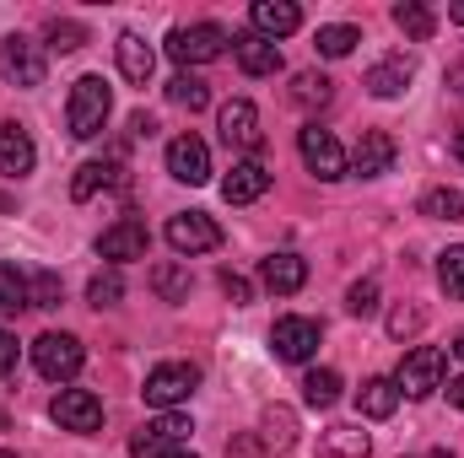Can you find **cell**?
Returning a JSON list of instances; mask_svg holds the SVG:
<instances>
[{
  "label": "cell",
  "mask_w": 464,
  "mask_h": 458,
  "mask_svg": "<svg viewBox=\"0 0 464 458\" xmlns=\"http://www.w3.org/2000/svg\"><path fill=\"white\" fill-rule=\"evenodd\" d=\"M109 114H114V92H109V81H103V76H82V81L71 87V103H65V124H71V135H76V140L103 135Z\"/></svg>",
  "instance_id": "1"
},
{
  "label": "cell",
  "mask_w": 464,
  "mask_h": 458,
  "mask_svg": "<svg viewBox=\"0 0 464 458\" xmlns=\"http://www.w3.org/2000/svg\"><path fill=\"white\" fill-rule=\"evenodd\" d=\"M443 372H449V356L438 345H416V350H405V361L394 372V388H400V399H427V394L443 388Z\"/></svg>",
  "instance_id": "2"
},
{
  "label": "cell",
  "mask_w": 464,
  "mask_h": 458,
  "mask_svg": "<svg viewBox=\"0 0 464 458\" xmlns=\"http://www.w3.org/2000/svg\"><path fill=\"white\" fill-rule=\"evenodd\" d=\"M200 388V367L195 361H162V367H151L146 372V405H157V410H179L189 394Z\"/></svg>",
  "instance_id": "3"
},
{
  "label": "cell",
  "mask_w": 464,
  "mask_h": 458,
  "mask_svg": "<svg viewBox=\"0 0 464 458\" xmlns=\"http://www.w3.org/2000/svg\"><path fill=\"white\" fill-rule=\"evenodd\" d=\"M227 43H232L227 27H217V22H189V27H173L168 33V54L179 65H211Z\"/></svg>",
  "instance_id": "4"
},
{
  "label": "cell",
  "mask_w": 464,
  "mask_h": 458,
  "mask_svg": "<svg viewBox=\"0 0 464 458\" xmlns=\"http://www.w3.org/2000/svg\"><path fill=\"white\" fill-rule=\"evenodd\" d=\"M82 361H87V350H82V340L76 335H38L33 340V367L49 377V383H71L76 372H82Z\"/></svg>",
  "instance_id": "5"
},
{
  "label": "cell",
  "mask_w": 464,
  "mask_h": 458,
  "mask_svg": "<svg viewBox=\"0 0 464 458\" xmlns=\"http://www.w3.org/2000/svg\"><path fill=\"white\" fill-rule=\"evenodd\" d=\"M297 151H303L308 173H314V178H324V184H335V178H346V173H351V162H346V151H341V140H335L330 129H319V124L297 129Z\"/></svg>",
  "instance_id": "6"
},
{
  "label": "cell",
  "mask_w": 464,
  "mask_h": 458,
  "mask_svg": "<svg viewBox=\"0 0 464 458\" xmlns=\"http://www.w3.org/2000/svg\"><path fill=\"white\" fill-rule=\"evenodd\" d=\"M0 76H5L11 87H44V76H49V60H44V49H38L33 38L11 33V38L0 43Z\"/></svg>",
  "instance_id": "7"
},
{
  "label": "cell",
  "mask_w": 464,
  "mask_h": 458,
  "mask_svg": "<svg viewBox=\"0 0 464 458\" xmlns=\"http://www.w3.org/2000/svg\"><path fill=\"white\" fill-rule=\"evenodd\" d=\"M49 415L60 421V432L92 437V432L103 426V399H98L92 388H60V394H54V405H49Z\"/></svg>",
  "instance_id": "8"
},
{
  "label": "cell",
  "mask_w": 464,
  "mask_h": 458,
  "mask_svg": "<svg viewBox=\"0 0 464 458\" xmlns=\"http://www.w3.org/2000/svg\"><path fill=\"white\" fill-rule=\"evenodd\" d=\"M168 248L173 253H211V248H222V227L206 216V211H179L173 222H168Z\"/></svg>",
  "instance_id": "9"
},
{
  "label": "cell",
  "mask_w": 464,
  "mask_h": 458,
  "mask_svg": "<svg viewBox=\"0 0 464 458\" xmlns=\"http://www.w3.org/2000/svg\"><path fill=\"white\" fill-rule=\"evenodd\" d=\"M168 173H173L179 184H189V189L211 184V146H206L200 135H173V140H168Z\"/></svg>",
  "instance_id": "10"
},
{
  "label": "cell",
  "mask_w": 464,
  "mask_h": 458,
  "mask_svg": "<svg viewBox=\"0 0 464 458\" xmlns=\"http://www.w3.org/2000/svg\"><path fill=\"white\" fill-rule=\"evenodd\" d=\"M319 324L314 319H297V313H286V319H276L270 324V350H276V361H308L314 350H319Z\"/></svg>",
  "instance_id": "11"
},
{
  "label": "cell",
  "mask_w": 464,
  "mask_h": 458,
  "mask_svg": "<svg viewBox=\"0 0 464 458\" xmlns=\"http://www.w3.org/2000/svg\"><path fill=\"white\" fill-rule=\"evenodd\" d=\"M394 157H400V146H394L389 129H362V140H356V151H351V173H356V178H383V173L394 167Z\"/></svg>",
  "instance_id": "12"
},
{
  "label": "cell",
  "mask_w": 464,
  "mask_h": 458,
  "mask_svg": "<svg viewBox=\"0 0 464 458\" xmlns=\"http://www.w3.org/2000/svg\"><path fill=\"white\" fill-rule=\"evenodd\" d=\"M222 140L232 151H259L265 146V129H259V109L248 98H232L222 103Z\"/></svg>",
  "instance_id": "13"
},
{
  "label": "cell",
  "mask_w": 464,
  "mask_h": 458,
  "mask_svg": "<svg viewBox=\"0 0 464 458\" xmlns=\"http://www.w3.org/2000/svg\"><path fill=\"white\" fill-rule=\"evenodd\" d=\"M146 248H151V232L140 227V222H130V216L114 222V227L98 237V253H103L114 270H119V264H130V259H146Z\"/></svg>",
  "instance_id": "14"
},
{
  "label": "cell",
  "mask_w": 464,
  "mask_h": 458,
  "mask_svg": "<svg viewBox=\"0 0 464 458\" xmlns=\"http://www.w3.org/2000/svg\"><path fill=\"white\" fill-rule=\"evenodd\" d=\"M248 22H254V33H259V38H270V43H276V38H286V33H297V27H303V11H297L292 0H254V5H248Z\"/></svg>",
  "instance_id": "15"
},
{
  "label": "cell",
  "mask_w": 464,
  "mask_h": 458,
  "mask_svg": "<svg viewBox=\"0 0 464 458\" xmlns=\"http://www.w3.org/2000/svg\"><path fill=\"white\" fill-rule=\"evenodd\" d=\"M232 54H237V71L243 76H276L281 71V43H270L259 33H237L232 38Z\"/></svg>",
  "instance_id": "16"
},
{
  "label": "cell",
  "mask_w": 464,
  "mask_h": 458,
  "mask_svg": "<svg viewBox=\"0 0 464 458\" xmlns=\"http://www.w3.org/2000/svg\"><path fill=\"white\" fill-rule=\"evenodd\" d=\"M259 281H265L276 297H292V291L308 286V259H297V253H265V259H259Z\"/></svg>",
  "instance_id": "17"
},
{
  "label": "cell",
  "mask_w": 464,
  "mask_h": 458,
  "mask_svg": "<svg viewBox=\"0 0 464 458\" xmlns=\"http://www.w3.org/2000/svg\"><path fill=\"white\" fill-rule=\"evenodd\" d=\"M33 162H38L33 135H27L16 119H5V124H0V173H5V178H27Z\"/></svg>",
  "instance_id": "18"
},
{
  "label": "cell",
  "mask_w": 464,
  "mask_h": 458,
  "mask_svg": "<svg viewBox=\"0 0 464 458\" xmlns=\"http://www.w3.org/2000/svg\"><path fill=\"white\" fill-rule=\"evenodd\" d=\"M270 189V167L265 162H232V173L222 178V200L227 205H254Z\"/></svg>",
  "instance_id": "19"
},
{
  "label": "cell",
  "mask_w": 464,
  "mask_h": 458,
  "mask_svg": "<svg viewBox=\"0 0 464 458\" xmlns=\"http://www.w3.org/2000/svg\"><path fill=\"white\" fill-rule=\"evenodd\" d=\"M114 54H119L124 81H135V87H146V81H151V71H157V49H151L140 33H119V38H114Z\"/></svg>",
  "instance_id": "20"
},
{
  "label": "cell",
  "mask_w": 464,
  "mask_h": 458,
  "mask_svg": "<svg viewBox=\"0 0 464 458\" xmlns=\"http://www.w3.org/2000/svg\"><path fill=\"white\" fill-rule=\"evenodd\" d=\"M411 76H416V65H411L405 54H394V60H378V65L367 71V81H362V87H367L372 98H383V103H389V98H400V92L411 87Z\"/></svg>",
  "instance_id": "21"
},
{
  "label": "cell",
  "mask_w": 464,
  "mask_h": 458,
  "mask_svg": "<svg viewBox=\"0 0 464 458\" xmlns=\"http://www.w3.org/2000/svg\"><path fill=\"white\" fill-rule=\"evenodd\" d=\"M356 410H362L367 421H389V415L400 410V388H394V377H367V383L356 388Z\"/></svg>",
  "instance_id": "22"
},
{
  "label": "cell",
  "mask_w": 464,
  "mask_h": 458,
  "mask_svg": "<svg viewBox=\"0 0 464 458\" xmlns=\"http://www.w3.org/2000/svg\"><path fill=\"white\" fill-rule=\"evenodd\" d=\"M259 426H265V432H259V443H265L270 453H292V448H297V415H292L286 405H270Z\"/></svg>",
  "instance_id": "23"
},
{
  "label": "cell",
  "mask_w": 464,
  "mask_h": 458,
  "mask_svg": "<svg viewBox=\"0 0 464 458\" xmlns=\"http://www.w3.org/2000/svg\"><path fill=\"white\" fill-rule=\"evenodd\" d=\"M372 453V437L362 426H330L319 437V458H367Z\"/></svg>",
  "instance_id": "24"
},
{
  "label": "cell",
  "mask_w": 464,
  "mask_h": 458,
  "mask_svg": "<svg viewBox=\"0 0 464 458\" xmlns=\"http://www.w3.org/2000/svg\"><path fill=\"white\" fill-rule=\"evenodd\" d=\"M189 286H195V275H189L179 259H162V264H151V291H157L162 302H189Z\"/></svg>",
  "instance_id": "25"
},
{
  "label": "cell",
  "mask_w": 464,
  "mask_h": 458,
  "mask_svg": "<svg viewBox=\"0 0 464 458\" xmlns=\"http://www.w3.org/2000/svg\"><path fill=\"white\" fill-rule=\"evenodd\" d=\"M109 184H119V162L114 157H103V162H82L76 178H71V200H92V195L109 189Z\"/></svg>",
  "instance_id": "26"
},
{
  "label": "cell",
  "mask_w": 464,
  "mask_h": 458,
  "mask_svg": "<svg viewBox=\"0 0 464 458\" xmlns=\"http://www.w3.org/2000/svg\"><path fill=\"white\" fill-rule=\"evenodd\" d=\"M335 98V81L324 76V71H303V76H292V103L297 109H324Z\"/></svg>",
  "instance_id": "27"
},
{
  "label": "cell",
  "mask_w": 464,
  "mask_h": 458,
  "mask_svg": "<svg viewBox=\"0 0 464 458\" xmlns=\"http://www.w3.org/2000/svg\"><path fill=\"white\" fill-rule=\"evenodd\" d=\"M341 388H346V383H341L335 367H314V372L303 377V399H308L314 410H330V405L341 399Z\"/></svg>",
  "instance_id": "28"
},
{
  "label": "cell",
  "mask_w": 464,
  "mask_h": 458,
  "mask_svg": "<svg viewBox=\"0 0 464 458\" xmlns=\"http://www.w3.org/2000/svg\"><path fill=\"white\" fill-rule=\"evenodd\" d=\"M168 103H179V109H189V114H200V109H211V87H206L200 76H189V71H179V76L168 81Z\"/></svg>",
  "instance_id": "29"
},
{
  "label": "cell",
  "mask_w": 464,
  "mask_h": 458,
  "mask_svg": "<svg viewBox=\"0 0 464 458\" xmlns=\"http://www.w3.org/2000/svg\"><path fill=\"white\" fill-rule=\"evenodd\" d=\"M394 22H400V33H405V38H416V43H427V38L438 33V16H432L421 0H405V5H394Z\"/></svg>",
  "instance_id": "30"
},
{
  "label": "cell",
  "mask_w": 464,
  "mask_h": 458,
  "mask_svg": "<svg viewBox=\"0 0 464 458\" xmlns=\"http://www.w3.org/2000/svg\"><path fill=\"white\" fill-rule=\"evenodd\" d=\"M356 43H362V33H356V27H346V22H335V27H319V38H314V49H319L324 60H346Z\"/></svg>",
  "instance_id": "31"
},
{
  "label": "cell",
  "mask_w": 464,
  "mask_h": 458,
  "mask_svg": "<svg viewBox=\"0 0 464 458\" xmlns=\"http://www.w3.org/2000/svg\"><path fill=\"white\" fill-rule=\"evenodd\" d=\"M421 216H432V222H464V195L459 189H427L421 195Z\"/></svg>",
  "instance_id": "32"
},
{
  "label": "cell",
  "mask_w": 464,
  "mask_h": 458,
  "mask_svg": "<svg viewBox=\"0 0 464 458\" xmlns=\"http://www.w3.org/2000/svg\"><path fill=\"white\" fill-rule=\"evenodd\" d=\"M119 297H124V275H119L114 264L109 270H98L92 281H87V302L103 313V308H119Z\"/></svg>",
  "instance_id": "33"
},
{
  "label": "cell",
  "mask_w": 464,
  "mask_h": 458,
  "mask_svg": "<svg viewBox=\"0 0 464 458\" xmlns=\"http://www.w3.org/2000/svg\"><path fill=\"white\" fill-rule=\"evenodd\" d=\"M0 308H5V313L33 308V297H27V275H22L16 264H0Z\"/></svg>",
  "instance_id": "34"
},
{
  "label": "cell",
  "mask_w": 464,
  "mask_h": 458,
  "mask_svg": "<svg viewBox=\"0 0 464 458\" xmlns=\"http://www.w3.org/2000/svg\"><path fill=\"white\" fill-rule=\"evenodd\" d=\"M44 38H49V49L71 54V49H82V43H87V27H82V22H71V16H54V22L44 27Z\"/></svg>",
  "instance_id": "35"
},
{
  "label": "cell",
  "mask_w": 464,
  "mask_h": 458,
  "mask_svg": "<svg viewBox=\"0 0 464 458\" xmlns=\"http://www.w3.org/2000/svg\"><path fill=\"white\" fill-rule=\"evenodd\" d=\"M130 458H200V453H189V448H179V443H162V437H151V432H135V437H130Z\"/></svg>",
  "instance_id": "36"
},
{
  "label": "cell",
  "mask_w": 464,
  "mask_h": 458,
  "mask_svg": "<svg viewBox=\"0 0 464 458\" xmlns=\"http://www.w3.org/2000/svg\"><path fill=\"white\" fill-rule=\"evenodd\" d=\"M438 286H443L454 302H464V248H449V253L438 259Z\"/></svg>",
  "instance_id": "37"
},
{
  "label": "cell",
  "mask_w": 464,
  "mask_h": 458,
  "mask_svg": "<svg viewBox=\"0 0 464 458\" xmlns=\"http://www.w3.org/2000/svg\"><path fill=\"white\" fill-rule=\"evenodd\" d=\"M27 297H33V308H60L65 286H60L54 270H38V275H27Z\"/></svg>",
  "instance_id": "38"
},
{
  "label": "cell",
  "mask_w": 464,
  "mask_h": 458,
  "mask_svg": "<svg viewBox=\"0 0 464 458\" xmlns=\"http://www.w3.org/2000/svg\"><path fill=\"white\" fill-rule=\"evenodd\" d=\"M146 432H151V437H162V443H179V448H184L195 426H189V415H179V410H162V415H157Z\"/></svg>",
  "instance_id": "39"
},
{
  "label": "cell",
  "mask_w": 464,
  "mask_h": 458,
  "mask_svg": "<svg viewBox=\"0 0 464 458\" xmlns=\"http://www.w3.org/2000/svg\"><path fill=\"white\" fill-rule=\"evenodd\" d=\"M346 313H356V319H367V313H378V281L367 275V281H356L346 291Z\"/></svg>",
  "instance_id": "40"
},
{
  "label": "cell",
  "mask_w": 464,
  "mask_h": 458,
  "mask_svg": "<svg viewBox=\"0 0 464 458\" xmlns=\"http://www.w3.org/2000/svg\"><path fill=\"white\" fill-rule=\"evenodd\" d=\"M421 324H427V313H421V308H394V313H389V335H394V340L421 335Z\"/></svg>",
  "instance_id": "41"
},
{
  "label": "cell",
  "mask_w": 464,
  "mask_h": 458,
  "mask_svg": "<svg viewBox=\"0 0 464 458\" xmlns=\"http://www.w3.org/2000/svg\"><path fill=\"white\" fill-rule=\"evenodd\" d=\"M222 291H227L237 308H243V302H254V286H248V281H243L237 270H222Z\"/></svg>",
  "instance_id": "42"
},
{
  "label": "cell",
  "mask_w": 464,
  "mask_h": 458,
  "mask_svg": "<svg viewBox=\"0 0 464 458\" xmlns=\"http://www.w3.org/2000/svg\"><path fill=\"white\" fill-rule=\"evenodd\" d=\"M265 453V443H259V437H232L227 443V458H259Z\"/></svg>",
  "instance_id": "43"
},
{
  "label": "cell",
  "mask_w": 464,
  "mask_h": 458,
  "mask_svg": "<svg viewBox=\"0 0 464 458\" xmlns=\"http://www.w3.org/2000/svg\"><path fill=\"white\" fill-rule=\"evenodd\" d=\"M11 367H16V335H5V329H0V377H5Z\"/></svg>",
  "instance_id": "44"
},
{
  "label": "cell",
  "mask_w": 464,
  "mask_h": 458,
  "mask_svg": "<svg viewBox=\"0 0 464 458\" xmlns=\"http://www.w3.org/2000/svg\"><path fill=\"white\" fill-rule=\"evenodd\" d=\"M130 135H135V140H151V135H157V119L151 114H130Z\"/></svg>",
  "instance_id": "45"
},
{
  "label": "cell",
  "mask_w": 464,
  "mask_h": 458,
  "mask_svg": "<svg viewBox=\"0 0 464 458\" xmlns=\"http://www.w3.org/2000/svg\"><path fill=\"white\" fill-rule=\"evenodd\" d=\"M449 405H454V410H464V377H454V383H449Z\"/></svg>",
  "instance_id": "46"
},
{
  "label": "cell",
  "mask_w": 464,
  "mask_h": 458,
  "mask_svg": "<svg viewBox=\"0 0 464 458\" xmlns=\"http://www.w3.org/2000/svg\"><path fill=\"white\" fill-rule=\"evenodd\" d=\"M449 22H459V27H464V0H459V5H449Z\"/></svg>",
  "instance_id": "47"
},
{
  "label": "cell",
  "mask_w": 464,
  "mask_h": 458,
  "mask_svg": "<svg viewBox=\"0 0 464 458\" xmlns=\"http://www.w3.org/2000/svg\"><path fill=\"white\" fill-rule=\"evenodd\" d=\"M411 458H454L449 448H432V453H411Z\"/></svg>",
  "instance_id": "48"
},
{
  "label": "cell",
  "mask_w": 464,
  "mask_h": 458,
  "mask_svg": "<svg viewBox=\"0 0 464 458\" xmlns=\"http://www.w3.org/2000/svg\"><path fill=\"white\" fill-rule=\"evenodd\" d=\"M454 157H459V162H464V129H459V135H454Z\"/></svg>",
  "instance_id": "49"
},
{
  "label": "cell",
  "mask_w": 464,
  "mask_h": 458,
  "mask_svg": "<svg viewBox=\"0 0 464 458\" xmlns=\"http://www.w3.org/2000/svg\"><path fill=\"white\" fill-rule=\"evenodd\" d=\"M454 356H459V361H464V329H459V340H454Z\"/></svg>",
  "instance_id": "50"
},
{
  "label": "cell",
  "mask_w": 464,
  "mask_h": 458,
  "mask_svg": "<svg viewBox=\"0 0 464 458\" xmlns=\"http://www.w3.org/2000/svg\"><path fill=\"white\" fill-rule=\"evenodd\" d=\"M0 432H5V410H0Z\"/></svg>",
  "instance_id": "51"
},
{
  "label": "cell",
  "mask_w": 464,
  "mask_h": 458,
  "mask_svg": "<svg viewBox=\"0 0 464 458\" xmlns=\"http://www.w3.org/2000/svg\"><path fill=\"white\" fill-rule=\"evenodd\" d=\"M0 458H16V453H0Z\"/></svg>",
  "instance_id": "52"
}]
</instances>
